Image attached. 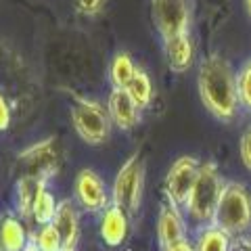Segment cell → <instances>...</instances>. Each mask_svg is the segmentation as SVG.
I'll list each match as a JSON object with an SVG mask.
<instances>
[{
  "mask_svg": "<svg viewBox=\"0 0 251 251\" xmlns=\"http://www.w3.org/2000/svg\"><path fill=\"white\" fill-rule=\"evenodd\" d=\"M199 97L205 109L220 122H232L239 113L241 100L237 90V74L220 54H207L197 74Z\"/></svg>",
  "mask_w": 251,
  "mask_h": 251,
  "instance_id": "obj_1",
  "label": "cell"
},
{
  "mask_svg": "<svg viewBox=\"0 0 251 251\" xmlns=\"http://www.w3.org/2000/svg\"><path fill=\"white\" fill-rule=\"evenodd\" d=\"M211 222L228 237H239L251 230V195L239 182H226L220 195Z\"/></svg>",
  "mask_w": 251,
  "mask_h": 251,
  "instance_id": "obj_2",
  "label": "cell"
},
{
  "mask_svg": "<svg viewBox=\"0 0 251 251\" xmlns=\"http://www.w3.org/2000/svg\"><path fill=\"white\" fill-rule=\"evenodd\" d=\"M222 188H224V182H222V176H220L216 163H211V161L201 163L197 180H195L191 195H188L186 205H184L188 216L193 220H197V222H209L218 207Z\"/></svg>",
  "mask_w": 251,
  "mask_h": 251,
  "instance_id": "obj_3",
  "label": "cell"
},
{
  "mask_svg": "<svg viewBox=\"0 0 251 251\" xmlns=\"http://www.w3.org/2000/svg\"><path fill=\"white\" fill-rule=\"evenodd\" d=\"M72 124L84 143L88 145H103L111 134V126H109V115L105 107L92 99L75 97L72 105Z\"/></svg>",
  "mask_w": 251,
  "mask_h": 251,
  "instance_id": "obj_4",
  "label": "cell"
},
{
  "mask_svg": "<svg viewBox=\"0 0 251 251\" xmlns=\"http://www.w3.org/2000/svg\"><path fill=\"white\" fill-rule=\"evenodd\" d=\"M145 188V163L138 153H132L120 168L113 182V203L124 207L128 214H136Z\"/></svg>",
  "mask_w": 251,
  "mask_h": 251,
  "instance_id": "obj_5",
  "label": "cell"
},
{
  "mask_svg": "<svg viewBox=\"0 0 251 251\" xmlns=\"http://www.w3.org/2000/svg\"><path fill=\"white\" fill-rule=\"evenodd\" d=\"M151 17L161 40L191 31L193 0H151Z\"/></svg>",
  "mask_w": 251,
  "mask_h": 251,
  "instance_id": "obj_6",
  "label": "cell"
},
{
  "mask_svg": "<svg viewBox=\"0 0 251 251\" xmlns=\"http://www.w3.org/2000/svg\"><path fill=\"white\" fill-rule=\"evenodd\" d=\"M17 170L21 176L40 178L44 182L57 176V172L61 170V153L54 145V138H44L19 153Z\"/></svg>",
  "mask_w": 251,
  "mask_h": 251,
  "instance_id": "obj_7",
  "label": "cell"
},
{
  "mask_svg": "<svg viewBox=\"0 0 251 251\" xmlns=\"http://www.w3.org/2000/svg\"><path fill=\"white\" fill-rule=\"evenodd\" d=\"M201 163L191 155H182L180 159L172 163V168L166 176V197L172 205L184 207L186 199L191 195V188L197 180Z\"/></svg>",
  "mask_w": 251,
  "mask_h": 251,
  "instance_id": "obj_8",
  "label": "cell"
},
{
  "mask_svg": "<svg viewBox=\"0 0 251 251\" xmlns=\"http://www.w3.org/2000/svg\"><path fill=\"white\" fill-rule=\"evenodd\" d=\"M75 199L86 211H100L107 207V193L105 184L99 178L97 172L92 170H82L75 178Z\"/></svg>",
  "mask_w": 251,
  "mask_h": 251,
  "instance_id": "obj_9",
  "label": "cell"
},
{
  "mask_svg": "<svg viewBox=\"0 0 251 251\" xmlns=\"http://www.w3.org/2000/svg\"><path fill=\"white\" fill-rule=\"evenodd\" d=\"M107 109H109V117L111 122L122 130H132L134 126L140 122V109L134 99L130 97V92L126 88H111L109 92V100H107Z\"/></svg>",
  "mask_w": 251,
  "mask_h": 251,
  "instance_id": "obj_10",
  "label": "cell"
},
{
  "mask_svg": "<svg viewBox=\"0 0 251 251\" xmlns=\"http://www.w3.org/2000/svg\"><path fill=\"white\" fill-rule=\"evenodd\" d=\"M163 54H166V63L174 74H184L191 69L195 61V42L191 31L172 36L163 40Z\"/></svg>",
  "mask_w": 251,
  "mask_h": 251,
  "instance_id": "obj_11",
  "label": "cell"
},
{
  "mask_svg": "<svg viewBox=\"0 0 251 251\" xmlns=\"http://www.w3.org/2000/svg\"><path fill=\"white\" fill-rule=\"evenodd\" d=\"M186 234V226L184 220L180 216V211L176 205H163L159 209V218H157V239H159V247L168 249L170 245L182 241Z\"/></svg>",
  "mask_w": 251,
  "mask_h": 251,
  "instance_id": "obj_12",
  "label": "cell"
},
{
  "mask_svg": "<svg viewBox=\"0 0 251 251\" xmlns=\"http://www.w3.org/2000/svg\"><path fill=\"white\" fill-rule=\"evenodd\" d=\"M52 224H54V228L59 230L65 249H75L77 239H80V218H77V211L69 199L57 203Z\"/></svg>",
  "mask_w": 251,
  "mask_h": 251,
  "instance_id": "obj_13",
  "label": "cell"
},
{
  "mask_svg": "<svg viewBox=\"0 0 251 251\" xmlns=\"http://www.w3.org/2000/svg\"><path fill=\"white\" fill-rule=\"evenodd\" d=\"M100 237L107 245L117 247L122 245L128 237V218H126V209L120 207L117 203H111L105 207L103 220H100Z\"/></svg>",
  "mask_w": 251,
  "mask_h": 251,
  "instance_id": "obj_14",
  "label": "cell"
},
{
  "mask_svg": "<svg viewBox=\"0 0 251 251\" xmlns=\"http://www.w3.org/2000/svg\"><path fill=\"white\" fill-rule=\"evenodd\" d=\"M27 247L25 228L17 218L4 216L0 220V251H23Z\"/></svg>",
  "mask_w": 251,
  "mask_h": 251,
  "instance_id": "obj_15",
  "label": "cell"
},
{
  "mask_svg": "<svg viewBox=\"0 0 251 251\" xmlns=\"http://www.w3.org/2000/svg\"><path fill=\"white\" fill-rule=\"evenodd\" d=\"M44 180L40 178H31V176H21L17 182V209L21 216H31V205H34L36 195L40 193V188H44Z\"/></svg>",
  "mask_w": 251,
  "mask_h": 251,
  "instance_id": "obj_16",
  "label": "cell"
},
{
  "mask_svg": "<svg viewBox=\"0 0 251 251\" xmlns=\"http://www.w3.org/2000/svg\"><path fill=\"white\" fill-rule=\"evenodd\" d=\"M126 90L130 92V97L134 99V103L140 109H147L149 105H151L153 82H151V77H149V74L145 72V69L136 67V72H134V75H132V80L128 82V86H126Z\"/></svg>",
  "mask_w": 251,
  "mask_h": 251,
  "instance_id": "obj_17",
  "label": "cell"
},
{
  "mask_svg": "<svg viewBox=\"0 0 251 251\" xmlns=\"http://www.w3.org/2000/svg\"><path fill=\"white\" fill-rule=\"evenodd\" d=\"M136 72V65L128 52H115L111 63H109V80L115 88H126L132 75Z\"/></svg>",
  "mask_w": 251,
  "mask_h": 251,
  "instance_id": "obj_18",
  "label": "cell"
},
{
  "mask_svg": "<svg viewBox=\"0 0 251 251\" xmlns=\"http://www.w3.org/2000/svg\"><path fill=\"white\" fill-rule=\"evenodd\" d=\"M54 211H57V201H54L52 195L46 191V186L40 188V193L36 195L34 205H31V218L36 220L38 226L42 224H50L54 218Z\"/></svg>",
  "mask_w": 251,
  "mask_h": 251,
  "instance_id": "obj_19",
  "label": "cell"
},
{
  "mask_svg": "<svg viewBox=\"0 0 251 251\" xmlns=\"http://www.w3.org/2000/svg\"><path fill=\"white\" fill-rule=\"evenodd\" d=\"M195 251H230V237L218 226H209L199 234Z\"/></svg>",
  "mask_w": 251,
  "mask_h": 251,
  "instance_id": "obj_20",
  "label": "cell"
},
{
  "mask_svg": "<svg viewBox=\"0 0 251 251\" xmlns=\"http://www.w3.org/2000/svg\"><path fill=\"white\" fill-rule=\"evenodd\" d=\"M34 245L38 247V251H63L65 245H63V239L59 230L54 228V224H42L38 228L36 237H34Z\"/></svg>",
  "mask_w": 251,
  "mask_h": 251,
  "instance_id": "obj_21",
  "label": "cell"
},
{
  "mask_svg": "<svg viewBox=\"0 0 251 251\" xmlns=\"http://www.w3.org/2000/svg\"><path fill=\"white\" fill-rule=\"evenodd\" d=\"M237 90L241 105L251 111V59L239 69L237 74Z\"/></svg>",
  "mask_w": 251,
  "mask_h": 251,
  "instance_id": "obj_22",
  "label": "cell"
},
{
  "mask_svg": "<svg viewBox=\"0 0 251 251\" xmlns=\"http://www.w3.org/2000/svg\"><path fill=\"white\" fill-rule=\"evenodd\" d=\"M105 4H107V0H74L75 11L80 15H84V17H94V15H99L105 9Z\"/></svg>",
  "mask_w": 251,
  "mask_h": 251,
  "instance_id": "obj_23",
  "label": "cell"
},
{
  "mask_svg": "<svg viewBox=\"0 0 251 251\" xmlns=\"http://www.w3.org/2000/svg\"><path fill=\"white\" fill-rule=\"evenodd\" d=\"M241 159L245 168L251 172V128H247L241 136Z\"/></svg>",
  "mask_w": 251,
  "mask_h": 251,
  "instance_id": "obj_24",
  "label": "cell"
},
{
  "mask_svg": "<svg viewBox=\"0 0 251 251\" xmlns=\"http://www.w3.org/2000/svg\"><path fill=\"white\" fill-rule=\"evenodd\" d=\"M11 124V109H9V103L4 100V97L0 94V132H4L9 128Z\"/></svg>",
  "mask_w": 251,
  "mask_h": 251,
  "instance_id": "obj_25",
  "label": "cell"
},
{
  "mask_svg": "<svg viewBox=\"0 0 251 251\" xmlns=\"http://www.w3.org/2000/svg\"><path fill=\"white\" fill-rule=\"evenodd\" d=\"M163 251H195L191 245L186 243V239H182V241H178V243H174V245H170L168 249H163Z\"/></svg>",
  "mask_w": 251,
  "mask_h": 251,
  "instance_id": "obj_26",
  "label": "cell"
},
{
  "mask_svg": "<svg viewBox=\"0 0 251 251\" xmlns=\"http://www.w3.org/2000/svg\"><path fill=\"white\" fill-rule=\"evenodd\" d=\"M245 2V9H247V13H249V17H251V0H243Z\"/></svg>",
  "mask_w": 251,
  "mask_h": 251,
  "instance_id": "obj_27",
  "label": "cell"
},
{
  "mask_svg": "<svg viewBox=\"0 0 251 251\" xmlns=\"http://www.w3.org/2000/svg\"><path fill=\"white\" fill-rule=\"evenodd\" d=\"M23 251H38V247L34 245V243H31V245H27L25 249H23Z\"/></svg>",
  "mask_w": 251,
  "mask_h": 251,
  "instance_id": "obj_28",
  "label": "cell"
},
{
  "mask_svg": "<svg viewBox=\"0 0 251 251\" xmlns=\"http://www.w3.org/2000/svg\"><path fill=\"white\" fill-rule=\"evenodd\" d=\"M63 251H74V249H63Z\"/></svg>",
  "mask_w": 251,
  "mask_h": 251,
  "instance_id": "obj_29",
  "label": "cell"
}]
</instances>
